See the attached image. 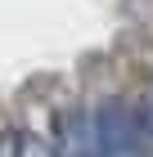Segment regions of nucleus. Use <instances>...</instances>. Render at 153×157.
<instances>
[{
	"label": "nucleus",
	"instance_id": "1",
	"mask_svg": "<svg viewBox=\"0 0 153 157\" xmlns=\"http://www.w3.org/2000/svg\"><path fill=\"white\" fill-rule=\"evenodd\" d=\"M90 117V148L95 153H149L153 148V130L144 126V117H135V108L108 99L99 103Z\"/></svg>",
	"mask_w": 153,
	"mask_h": 157
},
{
	"label": "nucleus",
	"instance_id": "2",
	"mask_svg": "<svg viewBox=\"0 0 153 157\" xmlns=\"http://www.w3.org/2000/svg\"><path fill=\"white\" fill-rule=\"evenodd\" d=\"M0 153H54V144H45V139H36L27 130H5L0 135Z\"/></svg>",
	"mask_w": 153,
	"mask_h": 157
},
{
	"label": "nucleus",
	"instance_id": "3",
	"mask_svg": "<svg viewBox=\"0 0 153 157\" xmlns=\"http://www.w3.org/2000/svg\"><path fill=\"white\" fill-rule=\"evenodd\" d=\"M140 117H144V126H149V130H153V85H149V90H144V112H140Z\"/></svg>",
	"mask_w": 153,
	"mask_h": 157
}]
</instances>
